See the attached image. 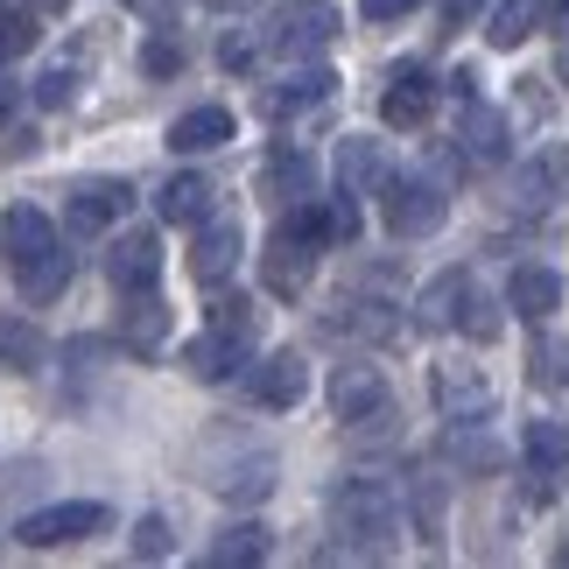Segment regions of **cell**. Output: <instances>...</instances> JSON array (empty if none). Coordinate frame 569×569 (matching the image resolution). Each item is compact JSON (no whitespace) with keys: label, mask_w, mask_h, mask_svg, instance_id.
<instances>
[{"label":"cell","mask_w":569,"mask_h":569,"mask_svg":"<svg viewBox=\"0 0 569 569\" xmlns=\"http://www.w3.org/2000/svg\"><path fill=\"white\" fill-rule=\"evenodd\" d=\"M0 253H8V274L21 281L29 302H50L63 281H71V253H63L57 226L36 204H14L8 218H0Z\"/></svg>","instance_id":"obj_1"},{"label":"cell","mask_w":569,"mask_h":569,"mask_svg":"<svg viewBox=\"0 0 569 569\" xmlns=\"http://www.w3.org/2000/svg\"><path fill=\"white\" fill-rule=\"evenodd\" d=\"M331 528L352 541L359 556H387L393 535H401V499H393L380 478H345L331 492Z\"/></svg>","instance_id":"obj_2"},{"label":"cell","mask_w":569,"mask_h":569,"mask_svg":"<svg viewBox=\"0 0 569 569\" xmlns=\"http://www.w3.org/2000/svg\"><path fill=\"white\" fill-rule=\"evenodd\" d=\"M323 239H338L331 211H317L310 197H302V211H289V218L274 226V239H268V289H274V296H302V289H310Z\"/></svg>","instance_id":"obj_3"},{"label":"cell","mask_w":569,"mask_h":569,"mask_svg":"<svg viewBox=\"0 0 569 569\" xmlns=\"http://www.w3.org/2000/svg\"><path fill=\"white\" fill-rule=\"evenodd\" d=\"M331 415L359 436H387L393 429V393L380 380V366H338L331 373Z\"/></svg>","instance_id":"obj_4"},{"label":"cell","mask_w":569,"mask_h":569,"mask_svg":"<svg viewBox=\"0 0 569 569\" xmlns=\"http://www.w3.org/2000/svg\"><path fill=\"white\" fill-rule=\"evenodd\" d=\"M338 36V0H281L268 14V50L274 57H317Z\"/></svg>","instance_id":"obj_5"},{"label":"cell","mask_w":569,"mask_h":569,"mask_svg":"<svg viewBox=\"0 0 569 569\" xmlns=\"http://www.w3.org/2000/svg\"><path fill=\"white\" fill-rule=\"evenodd\" d=\"M113 528V513L99 499H63V507H42V513H21V549H63V541H92Z\"/></svg>","instance_id":"obj_6"},{"label":"cell","mask_w":569,"mask_h":569,"mask_svg":"<svg viewBox=\"0 0 569 569\" xmlns=\"http://www.w3.org/2000/svg\"><path fill=\"white\" fill-rule=\"evenodd\" d=\"M204 486L218 499H268L274 492V457L247 450V443H204Z\"/></svg>","instance_id":"obj_7"},{"label":"cell","mask_w":569,"mask_h":569,"mask_svg":"<svg viewBox=\"0 0 569 569\" xmlns=\"http://www.w3.org/2000/svg\"><path fill=\"white\" fill-rule=\"evenodd\" d=\"M380 211H387V232H401V239H422L443 226V211H450V197L443 183H429V177H387L380 190Z\"/></svg>","instance_id":"obj_8"},{"label":"cell","mask_w":569,"mask_h":569,"mask_svg":"<svg viewBox=\"0 0 569 569\" xmlns=\"http://www.w3.org/2000/svg\"><path fill=\"white\" fill-rule=\"evenodd\" d=\"M71 232H106V226H120L127 211H134V183H120V177H84L71 183Z\"/></svg>","instance_id":"obj_9"},{"label":"cell","mask_w":569,"mask_h":569,"mask_svg":"<svg viewBox=\"0 0 569 569\" xmlns=\"http://www.w3.org/2000/svg\"><path fill=\"white\" fill-rule=\"evenodd\" d=\"M156 274H162V247H156V232L134 226V232H120L113 247H106V281L127 296V289H156Z\"/></svg>","instance_id":"obj_10"},{"label":"cell","mask_w":569,"mask_h":569,"mask_svg":"<svg viewBox=\"0 0 569 569\" xmlns=\"http://www.w3.org/2000/svg\"><path fill=\"white\" fill-rule=\"evenodd\" d=\"M239 247H247V232H239V218H204L190 239V274L204 281V289H218L232 268H239Z\"/></svg>","instance_id":"obj_11"},{"label":"cell","mask_w":569,"mask_h":569,"mask_svg":"<svg viewBox=\"0 0 569 569\" xmlns=\"http://www.w3.org/2000/svg\"><path fill=\"white\" fill-rule=\"evenodd\" d=\"M247 352H253V338L218 331V323H211L204 338H190V345H183V373H190V380H204V387H218V380H232L239 366H247Z\"/></svg>","instance_id":"obj_12"},{"label":"cell","mask_w":569,"mask_h":569,"mask_svg":"<svg viewBox=\"0 0 569 569\" xmlns=\"http://www.w3.org/2000/svg\"><path fill=\"white\" fill-rule=\"evenodd\" d=\"M436 408L450 415V422H486L492 415V380L478 373V366H436Z\"/></svg>","instance_id":"obj_13"},{"label":"cell","mask_w":569,"mask_h":569,"mask_svg":"<svg viewBox=\"0 0 569 569\" xmlns=\"http://www.w3.org/2000/svg\"><path fill=\"white\" fill-rule=\"evenodd\" d=\"M520 457H528L535 499H556L562 471H569V429H562V422H528V436H520Z\"/></svg>","instance_id":"obj_14"},{"label":"cell","mask_w":569,"mask_h":569,"mask_svg":"<svg viewBox=\"0 0 569 569\" xmlns=\"http://www.w3.org/2000/svg\"><path fill=\"white\" fill-rule=\"evenodd\" d=\"M302 387H310V366H302V352H274V359L247 366V393H253L260 408H296Z\"/></svg>","instance_id":"obj_15"},{"label":"cell","mask_w":569,"mask_h":569,"mask_svg":"<svg viewBox=\"0 0 569 569\" xmlns=\"http://www.w3.org/2000/svg\"><path fill=\"white\" fill-rule=\"evenodd\" d=\"M457 156H465V162H499V156H507V120H499L486 99H465V120H457Z\"/></svg>","instance_id":"obj_16"},{"label":"cell","mask_w":569,"mask_h":569,"mask_svg":"<svg viewBox=\"0 0 569 569\" xmlns=\"http://www.w3.org/2000/svg\"><path fill=\"white\" fill-rule=\"evenodd\" d=\"M436 106V78L429 71H393V84L380 92V120L387 127H422Z\"/></svg>","instance_id":"obj_17"},{"label":"cell","mask_w":569,"mask_h":569,"mask_svg":"<svg viewBox=\"0 0 569 569\" xmlns=\"http://www.w3.org/2000/svg\"><path fill=\"white\" fill-rule=\"evenodd\" d=\"M338 183H345V197H380V190H387V156H380V141H366V134L338 141Z\"/></svg>","instance_id":"obj_18"},{"label":"cell","mask_w":569,"mask_h":569,"mask_svg":"<svg viewBox=\"0 0 569 569\" xmlns=\"http://www.w3.org/2000/svg\"><path fill=\"white\" fill-rule=\"evenodd\" d=\"M226 141H232L226 106H190V113L169 127V148H177V156H211V148H226Z\"/></svg>","instance_id":"obj_19"},{"label":"cell","mask_w":569,"mask_h":569,"mask_svg":"<svg viewBox=\"0 0 569 569\" xmlns=\"http://www.w3.org/2000/svg\"><path fill=\"white\" fill-rule=\"evenodd\" d=\"M310 183H317V169H310L302 148H274V156L260 162V197H274V204H302Z\"/></svg>","instance_id":"obj_20"},{"label":"cell","mask_w":569,"mask_h":569,"mask_svg":"<svg viewBox=\"0 0 569 569\" xmlns=\"http://www.w3.org/2000/svg\"><path fill=\"white\" fill-rule=\"evenodd\" d=\"M211 177H197V169H190V177H169L162 190H156V211L169 218V226H204V218H211Z\"/></svg>","instance_id":"obj_21"},{"label":"cell","mask_w":569,"mask_h":569,"mask_svg":"<svg viewBox=\"0 0 569 569\" xmlns=\"http://www.w3.org/2000/svg\"><path fill=\"white\" fill-rule=\"evenodd\" d=\"M507 302L520 317H549L556 302H562V281H556V268H513V281H507Z\"/></svg>","instance_id":"obj_22"},{"label":"cell","mask_w":569,"mask_h":569,"mask_svg":"<svg viewBox=\"0 0 569 569\" xmlns=\"http://www.w3.org/2000/svg\"><path fill=\"white\" fill-rule=\"evenodd\" d=\"M338 92V78L331 71H296V78H281V92H268L260 106H268V113L281 120V113H302V106H323Z\"/></svg>","instance_id":"obj_23"},{"label":"cell","mask_w":569,"mask_h":569,"mask_svg":"<svg viewBox=\"0 0 569 569\" xmlns=\"http://www.w3.org/2000/svg\"><path fill=\"white\" fill-rule=\"evenodd\" d=\"M120 331H127V345H134V352H156V345H162V331H169V310H162V302L156 296H134V289H127V317H120Z\"/></svg>","instance_id":"obj_24"},{"label":"cell","mask_w":569,"mask_h":569,"mask_svg":"<svg viewBox=\"0 0 569 569\" xmlns=\"http://www.w3.org/2000/svg\"><path fill=\"white\" fill-rule=\"evenodd\" d=\"M535 21H541V0H499V8H492V21H486L492 50H520V42L535 36Z\"/></svg>","instance_id":"obj_25"},{"label":"cell","mask_w":569,"mask_h":569,"mask_svg":"<svg viewBox=\"0 0 569 569\" xmlns=\"http://www.w3.org/2000/svg\"><path fill=\"white\" fill-rule=\"evenodd\" d=\"M465 289H471V274H465V268L436 274L429 289H422V302H415V310H422V323H450V331H457V302H465Z\"/></svg>","instance_id":"obj_26"},{"label":"cell","mask_w":569,"mask_h":569,"mask_svg":"<svg viewBox=\"0 0 569 569\" xmlns=\"http://www.w3.org/2000/svg\"><path fill=\"white\" fill-rule=\"evenodd\" d=\"M331 331L338 338H393V317L380 310V302H338V310H331Z\"/></svg>","instance_id":"obj_27"},{"label":"cell","mask_w":569,"mask_h":569,"mask_svg":"<svg viewBox=\"0 0 569 569\" xmlns=\"http://www.w3.org/2000/svg\"><path fill=\"white\" fill-rule=\"evenodd\" d=\"M443 457H450V465H465V471H492V465H499V450H492V436H486V429H478V422H471V429H465V422H457V429L443 436Z\"/></svg>","instance_id":"obj_28"},{"label":"cell","mask_w":569,"mask_h":569,"mask_svg":"<svg viewBox=\"0 0 569 569\" xmlns=\"http://www.w3.org/2000/svg\"><path fill=\"white\" fill-rule=\"evenodd\" d=\"M260 556H268V528H253V520H247V528H226V535L211 541V562H218V569L260 562Z\"/></svg>","instance_id":"obj_29"},{"label":"cell","mask_w":569,"mask_h":569,"mask_svg":"<svg viewBox=\"0 0 569 569\" xmlns=\"http://www.w3.org/2000/svg\"><path fill=\"white\" fill-rule=\"evenodd\" d=\"M499 323H507V317L492 310V296H478V289H465V302H457V331H465L471 345H492V338H499Z\"/></svg>","instance_id":"obj_30"},{"label":"cell","mask_w":569,"mask_h":569,"mask_svg":"<svg viewBox=\"0 0 569 569\" xmlns=\"http://www.w3.org/2000/svg\"><path fill=\"white\" fill-rule=\"evenodd\" d=\"M0 359H8L14 373H36V359H42V331H36V323H0Z\"/></svg>","instance_id":"obj_31"},{"label":"cell","mask_w":569,"mask_h":569,"mask_svg":"<svg viewBox=\"0 0 569 569\" xmlns=\"http://www.w3.org/2000/svg\"><path fill=\"white\" fill-rule=\"evenodd\" d=\"M21 50H36V14L29 8H0V63L21 57Z\"/></svg>","instance_id":"obj_32"},{"label":"cell","mask_w":569,"mask_h":569,"mask_svg":"<svg viewBox=\"0 0 569 569\" xmlns=\"http://www.w3.org/2000/svg\"><path fill=\"white\" fill-rule=\"evenodd\" d=\"M528 366H535V380H541V387H569V345H562V338L535 345V359H528Z\"/></svg>","instance_id":"obj_33"},{"label":"cell","mask_w":569,"mask_h":569,"mask_svg":"<svg viewBox=\"0 0 569 569\" xmlns=\"http://www.w3.org/2000/svg\"><path fill=\"white\" fill-rule=\"evenodd\" d=\"M134 556H141V562H162V556H169V520H162V513H148L141 528H134Z\"/></svg>","instance_id":"obj_34"},{"label":"cell","mask_w":569,"mask_h":569,"mask_svg":"<svg viewBox=\"0 0 569 569\" xmlns=\"http://www.w3.org/2000/svg\"><path fill=\"white\" fill-rule=\"evenodd\" d=\"M211 323H218V331H239V338H253V310H247V302H232V296L218 302V317H211Z\"/></svg>","instance_id":"obj_35"},{"label":"cell","mask_w":569,"mask_h":569,"mask_svg":"<svg viewBox=\"0 0 569 569\" xmlns=\"http://www.w3.org/2000/svg\"><path fill=\"white\" fill-rule=\"evenodd\" d=\"M148 71H156V78H169V71H177V63H183V50H177V42H169V36H156V42H148Z\"/></svg>","instance_id":"obj_36"},{"label":"cell","mask_w":569,"mask_h":569,"mask_svg":"<svg viewBox=\"0 0 569 569\" xmlns=\"http://www.w3.org/2000/svg\"><path fill=\"white\" fill-rule=\"evenodd\" d=\"M14 156H36V127H0V162Z\"/></svg>","instance_id":"obj_37"},{"label":"cell","mask_w":569,"mask_h":569,"mask_svg":"<svg viewBox=\"0 0 569 569\" xmlns=\"http://www.w3.org/2000/svg\"><path fill=\"white\" fill-rule=\"evenodd\" d=\"M422 0H359V14L366 21H401V14H415Z\"/></svg>","instance_id":"obj_38"},{"label":"cell","mask_w":569,"mask_h":569,"mask_svg":"<svg viewBox=\"0 0 569 569\" xmlns=\"http://www.w3.org/2000/svg\"><path fill=\"white\" fill-rule=\"evenodd\" d=\"M486 8H492V0H443V21H450V29H465V21L486 14Z\"/></svg>","instance_id":"obj_39"},{"label":"cell","mask_w":569,"mask_h":569,"mask_svg":"<svg viewBox=\"0 0 569 569\" xmlns=\"http://www.w3.org/2000/svg\"><path fill=\"white\" fill-rule=\"evenodd\" d=\"M218 57H226V71H247V63H253V42H239V36H232Z\"/></svg>","instance_id":"obj_40"},{"label":"cell","mask_w":569,"mask_h":569,"mask_svg":"<svg viewBox=\"0 0 569 569\" xmlns=\"http://www.w3.org/2000/svg\"><path fill=\"white\" fill-rule=\"evenodd\" d=\"M556 78H562V92H569V42H562V57H556Z\"/></svg>","instance_id":"obj_41"},{"label":"cell","mask_w":569,"mask_h":569,"mask_svg":"<svg viewBox=\"0 0 569 569\" xmlns=\"http://www.w3.org/2000/svg\"><path fill=\"white\" fill-rule=\"evenodd\" d=\"M204 8H226V14H239V8H253V0H204Z\"/></svg>","instance_id":"obj_42"},{"label":"cell","mask_w":569,"mask_h":569,"mask_svg":"<svg viewBox=\"0 0 569 569\" xmlns=\"http://www.w3.org/2000/svg\"><path fill=\"white\" fill-rule=\"evenodd\" d=\"M8 106H14V92H8V78H0V120H8Z\"/></svg>","instance_id":"obj_43"},{"label":"cell","mask_w":569,"mask_h":569,"mask_svg":"<svg viewBox=\"0 0 569 569\" xmlns=\"http://www.w3.org/2000/svg\"><path fill=\"white\" fill-rule=\"evenodd\" d=\"M556 562H569V541H562V556H556Z\"/></svg>","instance_id":"obj_44"}]
</instances>
